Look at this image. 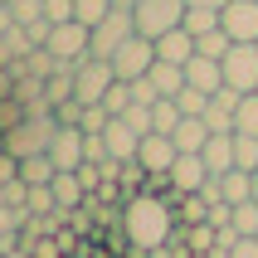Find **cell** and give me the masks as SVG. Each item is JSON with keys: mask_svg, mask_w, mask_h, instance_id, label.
<instances>
[{"mask_svg": "<svg viewBox=\"0 0 258 258\" xmlns=\"http://www.w3.org/2000/svg\"><path fill=\"white\" fill-rule=\"evenodd\" d=\"M224 63V83L239 93H258V44H229Z\"/></svg>", "mask_w": 258, "mask_h": 258, "instance_id": "52a82bcc", "label": "cell"}, {"mask_svg": "<svg viewBox=\"0 0 258 258\" xmlns=\"http://www.w3.org/2000/svg\"><path fill=\"white\" fill-rule=\"evenodd\" d=\"M180 20H185V0H137L132 5V25L142 39L171 34V29H180Z\"/></svg>", "mask_w": 258, "mask_h": 258, "instance_id": "7a4b0ae2", "label": "cell"}, {"mask_svg": "<svg viewBox=\"0 0 258 258\" xmlns=\"http://www.w3.org/2000/svg\"><path fill=\"white\" fill-rule=\"evenodd\" d=\"M132 102H137V93H132V83L127 78H117L112 88H107V98H102V107H107V117H122L132 107Z\"/></svg>", "mask_w": 258, "mask_h": 258, "instance_id": "484cf974", "label": "cell"}, {"mask_svg": "<svg viewBox=\"0 0 258 258\" xmlns=\"http://www.w3.org/2000/svg\"><path fill=\"white\" fill-rule=\"evenodd\" d=\"M112 83H117V73H112L107 58H93V54H88L83 63L73 69V98L83 102V107H88V102H102Z\"/></svg>", "mask_w": 258, "mask_h": 258, "instance_id": "277c9868", "label": "cell"}, {"mask_svg": "<svg viewBox=\"0 0 258 258\" xmlns=\"http://www.w3.org/2000/svg\"><path fill=\"white\" fill-rule=\"evenodd\" d=\"M185 83L200 88V93H219V88H224V63H219V58L195 54V58L185 63Z\"/></svg>", "mask_w": 258, "mask_h": 258, "instance_id": "9a60e30c", "label": "cell"}, {"mask_svg": "<svg viewBox=\"0 0 258 258\" xmlns=\"http://www.w3.org/2000/svg\"><path fill=\"white\" fill-rule=\"evenodd\" d=\"M112 5H117V10H132V5H137V0H112Z\"/></svg>", "mask_w": 258, "mask_h": 258, "instance_id": "d590c367", "label": "cell"}, {"mask_svg": "<svg viewBox=\"0 0 258 258\" xmlns=\"http://www.w3.org/2000/svg\"><path fill=\"white\" fill-rule=\"evenodd\" d=\"M25 215H58V205H54V190H49V185H29Z\"/></svg>", "mask_w": 258, "mask_h": 258, "instance_id": "f546056e", "label": "cell"}, {"mask_svg": "<svg viewBox=\"0 0 258 258\" xmlns=\"http://www.w3.org/2000/svg\"><path fill=\"white\" fill-rule=\"evenodd\" d=\"M107 15H112V0H73V20H78V25H102V20H107Z\"/></svg>", "mask_w": 258, "mask_h": 258, "instance_id": "cb8c5ba5", "label": "cell"}, {"mask_svg": "<svg viewBox=\"0 0 258 258\" xmlns=\"http://www.w3.org/2000/svg\"><path fill=\"white\" fill-rule=\"evenodd\" d=\"M180 107H175V98H156L151 102V132H166V137H171L175 127H180Z\"/></svg>", "mask_w": 258, "mask_h": 258, "instance_id": "7402d4cb", "label": "cell"}, {"mask_svg": "<svg viewBox=\"0 0 258 258\" xmlns=\"http://www.w3.org/2000/svg\"><path fill=\"white\" fill-rule=\"evenodd\" d=\"M54 175H58V166L49 161V151H39V156H25V161H20V180H25V185H49Z\"/></svg>", "mask_w": 258, "mask_h": 258, "instance_id": "ffe728a7", "label": "cell"}, {"mask_svg": "<svg viewBox=\"0 0 258 258\" xmlns=\"http://www.w3.org/2000/svg\"><path fill=\"white\" fill-rule=\"evenodd\" d=\"M122 224H127V239L137 248H161L171 239L175 215H171V205L161 200V195H151V190L142 185V190H132L127 205H122Z\"/></svg>", "mask_w": 258, "mask_h": 258, "instance_id": "6da1fadb", "label": "cell"}, {"mask_svg": "<svg viewBox=\"0 0 258 258\" xmlns=\"http://www.w3.org/2000/svg\"><path fill=\"white\" fill-rule=\"evenodd\" d=\"M44 20H49V25L73 20V0H44Z\"/></svg>", "mask_w": 258, "mask_h": 258, "instance_id": "1f68e13d", "label": "cell"}, {"mask_svg": "<svg viewBox=\"0 0 258 258\" xmlns=\"http://www.w3.org/2000/svg\"><path fill=\"white\" fill-rule=\"evenodd\" d=\"M205 166H210V175H224L234 171V132H210V142H205Z\"/></svg>", "mask_w": 258, "mask_h": 258, "instance_id": "ac0fdd59", "label": "cell"}, {"mask_svg": "<svg viewBox=\"0 0 258 258\" xmlns=\"http://www.w3.org/2000/svg\"><path fill=\"white\" fill-rule=\"evenodd\" d=\"M49 190H54V205H58V215H63V219L88 205V185L78 180V171H58L54 180H49Z\"/></svg>", "mask_w": 258, "mask_h": 258, "instance_id": "4fadbf2b", "label": "cell"}, {"mask_svg": "<svg viewBox=\"0 0 258 258\" xmlns=\"http://www.w3.org/2000/svg\"><path fill=\"white\" fill-rule=\"evenodd\" d=\"M185 5H205V10H224L229 0H185Z\"/></svg>", "mask_w": 258, "mask_h": 258, "instance_id": "e575fe53", "label": "cell"}, {"mask_svg": "<svg viewBox=\"0 0 258 258\" xmlns=\"http://www.w3.org/2000/svg\"><path fill=\"white\" fill-rule=\"evenodd\" d=\"M219 190H224L229 205L253 200V171H224V175H219Z\"/></svg>", "mask_w": 258, "mask_h": 258, "instance_id": "44dd1931", "label": "cell"}, {"mask_svg": "<svg viewBox=\"0 0 258 258\" xmlns=\"http://www.w3.org/2000/svg\"><path fill=\"white\" fill-rule=\"evenodd\" d=\"M15 29V15H10V5H0V34H10Z\"/></svg>", "mask_w": 258, "mask_h": 258, "instance_id": "836d02e7", "label": "cell"}, {"mask_svg": "<svg viewBox=\"0 0 258 258\" xmlns=\"http://www.w3.org/2000/svg\"><path fill=\"white\" fill-rule=\"evenodd\" d=\"M175 156H180V151H175V142L166 132H146L142 146H137V166H142L146 175H166L175 166Z\"/></svg>", "mask_w": 258, "mask_h": 258, "instance_id": "30bf717a", "label": "cell"}, {"mask_svg": "<svg viewBox=\"0 0 258 258\" xmlns=\"http://www.w3.org/2000/svg\"><path fill=\"white\" fill-rule=\"evenodd\" d=\"M239 102H244V93L239 88H219L215 98H210V107H205V122H210V132H234V117H239Z\"/></svg>", "mask_w": 258, "mask_h": 258, "instance_id": "7c38bea8", "label": "cell"}, {"mask_svg": "<svg viewBox=\"0 0 258 258\" xmlns=\"http://www.w3.org/2000/svg\"><path fill=\"white\" fill-rule=\"evenodd\" d=\"M83 146H88V132L83 127H63V122H58L54 142H49V161H54L58 171H78V166L88 161Z\"/></svg>", "mask_w": 258, "mask_h": 258, "instance_id": "8fae6325", "label": "cell"}, {"mask_svg": "<svg viewBox=\"0 0 258 258\" xmlns=\"http://www.w3.org/2000/svg\"><path fill=\"white\" fill-rule=\"evenodd\" d=\"M122 117H127V127L137 132V137H146V132H151V102H132Z\"/></svg>", "mask_w": 258, "mask_h": 258, "instance_id": "4dcf8cb0", "label": "cell"}, {"mask_svg": "<svg viewBox=\"0 0 258 258\" xmlns=\"http://www.w3.org/2000/svg\"><path fill=\"white\" fill-rule=\"evenodd\" d=\"M234 171H258V137L234 132Z\"/></svg>", "mask_w": 258, "mask_h": 258, "instance_id": "d4e9b609", "label": "cell"}, {"mask_svg": "<svg viewBox=\"0 0 258 258\" xmlns=\"http://www.w3.org/2000/svg\"><path fill=\"white\" fill-rule=\"evenodd\" d=\"M88 39H93V29H88V25H78V20H63V25L49 29L44 49L54 54V63H58L63 73H73V69L88 58Z\"/></svg>", "mask_w": 258, "mask_h": 258, "instance_id": "3957f363", "label": "cell"}, {"mask_svg": "<svg viewBox=\"0 0 258 258\" xmlns=\"http://www.w3.org/2000/svg\"><path fill=\"white\" fill-rule=\"evenodd\" d=\"M234 132L258 137V93H244V102H239V117H234Z\"/></svg>", "mask_w": 258, "mask_h": 258, "instance_id": "f1b7e54d", "label": "cell"}, {"mask_svg": "<svg viewBox=\"0 0 258 258\" xmlns=\"http://www.w3.org/2000/svg\"><path fill=\"white\" fill-rule=\"evenodd\" d=\"M253 200H258V171H253Z\"/></svg>", "mask_w": 258, "mask_h": 258, "instance_id": "8d00e7d4", "label": "cell"}, {"mask_svg": "<svg viewBox=\"0 0 258 258\" xmlns=\"http://www.w3.org/2000/svg\"><path fill=\"white\" fill-rule=\"evenodd\" d=\"M229 34H224V25H219V29H210V34H200V39H195V54H205V58H224V54H229Z\"/></svg>", "mask_w": 258, "mask_h": 258, "instance_id": "83f0119b", "label": "cell"}, {"mask_svg": "<svg viewBox=\"0 0 258 258\" xmlns=\"http://www.w3.org/2000/svg\"><path fill=\"white\" fill-rule=\"evenodd\" d=\"M156 58H166V63H180V69H185L190 58H195V34H190L185 25L171 29V34H161V39H156Z\"/></svg>", "mask_w": 258, "mask_h": 258, "instance_id": "2e32d148", "label": "cell"}, {"mask_svg": "<svg viewBox=\"0 0 258 258\" xmlns=\"http://www.w3.org/2000/svg\"><path fill=\"white\" fill-rule=\"evenodd\" d=\"M146 83H151V93H156V98H175V93L185 88V69H180V63L156 58V63L146 69Z\"/></svg>", "mask_w": 258, "mask_h": 258, "instance_id": "e0dca14e", "label": "cell"}, {"mask_svg": "<svg viewBox=\"0 0 258 258\" xmlns=\"http://www.w3.org/2000/svg\"><path fill=\"white\" fill-rule=\"evenodd\" d=\"M229 258H258V239H244L239 234V244L229 248Z\"/></svg>", "mask_w": 258, "mask_h": 258, "instance_id": "d6a6232c", "label": "cell"}, {"mask_svg": "<svg viewBox=\"0 0 258 258\" xmlns=\"http://www.w3.org/2000/svg\"><path fill=\"white\" fill-rule=\"evenodd\" d=\"M0 151H5V132H0Z\"/></svg>", "mask_w": 258, "mask_h": 258, "instance_id": "74e56055", "label": "cell"}, {"mask_svg": "<svg viewBox=\"0 0 258 258\" xmlns=\"http://www.w3.org/2000/svg\"><path fill=\"white\" fill-rule=\"evenodd\" d=\"M0 5H10V0H0Z\"/></svg>", "mask_w": 258, "mask_h": 258, "instance_id": "f35d334b", "label": "cell"}, {"mask_svg": "<svg viewBox=\"0 0 258 258\" xmlns=\"http://www.w3.org/2000/svg\"><path fill=\"white\" fill-rule=\"evenodd\" d=\"M175 151H205V142H210V122L205 117H180V127L171 132Z\"/></svg>", "mask_w": 258, "mask_h": 258, "instance_id": "d6986e66", "label": "cell"}, {"mask_svg": "<svg viewBox=\"0 0 258 258\" xmlns=\"http://www.w3.org/2000/svg\"><path fill=\"white\" fill-rule=\"evenodd\" d=\"M137 34V25H132V10H117L112 5V15L102 20V25H93V39H88V54L93 58H112L122 44Z\"/></svg>", "mask_w": 258, "mask_h": 258, "instance_id": "5b68a950", "label": "cell"}, {"mask_svg": "<svg viewBox=\"0 0 258 258\" xmlns=\"http://www.w3.org/2000/svg\"><path fill=\"white\" fill-rule=\"evenodd\" d=\"M107 63H112V73H117V78L137 83V78H146V69L156 63V39H142V34H132V39L122 44L112 58H107Z\"/></svg>", "mask_w": 258, "mask_h": 258, "instance_id": "8992f818", "label": "cell"}, {"mask_svg": "<svg viewBox=\"0 0 258 258\" xmlns=\"http://www.w3.org/2000/svg\"><path fill=\"white\" fill-rule=\"evenodd\" d=\"M210 98H215V93H200V88H180V93H175V107H180V112L185 117H205V107H210Z\"/></svg>", "mask_w": 258, "mask_h": 258, "instance_id": "4316f807", "label": "cell"}, {"mask_svg": "<svg viewBox=\"0 0 258 258\" xmlns=\"http://www.w3.org/2000/svg\"><path fill=\"white\" fill-rule=\"evenodd\" d=\"M180 25L200 39V34H210V29H219V10H205V5H185V20Z\"/></svg>", "mask_w": 258, "mask_h": 258, "instance_id": "603a6c76", "label": "cell"}, {"mask_svg": "<svg viewBox=\"0 0 258 258\" xmlns=\"http://www.w3.org/2000/svg\"><path fill=\"white\" fill-rule=\"evenodd\" d=\"M219 25L234 44H258V0H229L219 10Z\"/></svg>", "mask_w": 258, "mask_h": 258, "instance_id": "9c48e42d", "label": "cell"}, {"mask_svg": "<svg viewBox=\"0 0 258 258\" xmlns=\"http://www.w3.org/2000/svg\"><path fill=\"white\" fill-rule=\"evenodd\" d=\"M102 146H107V156H112V161H137L142 137L127 127V117H112V122L102 127Z\"/></svg>", "mask_w": 258, "mask_h": 258, "instance_id": "5bb4252c", "label": "cell"}, {"mask_svg": "<svg viewBox=\"0 0 258 258\" xmlns=\"http://www.w3.org/2000/svg\"><path fill=\"white\" fill-rule=\"evenodd\" d=\"M166 180H171V195H175V200H180V195H200L205 180H210V166H205L200 151H180L175 166L166 171Z\"/></svg>", "mask_w": 258, "mask_h": 258, "instance_id": "ba28073f", "label": "cell"}]
</instances>
